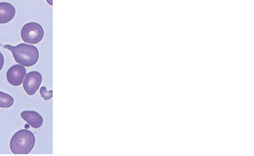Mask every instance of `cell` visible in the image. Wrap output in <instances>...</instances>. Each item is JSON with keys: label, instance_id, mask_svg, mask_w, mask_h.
Here are the masks:
<instances>
[{"label": "cell", "instance_id": "obj_1", "mask_svg": "<svg viewBox=\"0 0 254 156\" xmlns=\"http://www.w3.org/2000/svg\"><path fill=\"white\" fill-rule=\"evenodd\" d=\"M2 46L11 52L16 62L25 66H31L36 64L38 60L39 52L34 46L21 43L16 46L9 45Z\"/></svg>", "mask_w": 254, "mask_h": 156}, {"label": "cell", "instance_id": "obj_2", "mask_svg": "<svg viewBox=\"0 0 254 156\" xmlns=\"http://www.w3.org/2000/svg\"><path fill=\"white\" fill-rule=\"evenodd\" d=\"M35 143L33 133L27 129H21L16 132L10 141L11 152L16 155H26L33 149Z\"/></svg>", "mask_w": 254, "mask_h": 156}, {"label": "cell", "instance_id": "obj_3", "mask_svg": "<svg viewBox=\"0 0 254 156\" xmlns=\"http://www.w3.org/2000/svg\"><path fill=\"white\" fill-rule=\"evenodd\" d=\"M44 35L42 27L36 22H29L25 24L21 30L22 40L30 44H36L40 42Z\"/></svg>", "mask_w": 254, "mask_h": 156}, {"label": "cell", "instance_id": "obj_4", "mask_svg": "<svg viewBox=\"0 0 254 156\" xmlns=\"http://www.w3.org/2000/svg\"><path fill=\"white\" fill-rule=\"evenodd\" d=\"M42 80V77L39 72L34 71L28 73L23 84L26 93L30 96L34 95L38 90Z\"/></svg>", "mask_w": 254, "mask_h": 156}, {"label": "cell", "instance_id": "obj_5", "mask_svg": "<svg viewBox=\"0 0 254 156\" xmlns=\"http://www.w3.org/2000/svg\"><path fill=\"white\" fill-rule=\"evenodd\" d=\"M26 73V69L23 66L20 64L14 65L7 71V80L12 85L19 86L22 83Z\"/></svg>", "mask_w": 254, "mask_h": 156}, {"label": "cell", "instance_id": "obj_6", "mask_svg": "<svg viewBox=\"0 0 254 156\" xmlns=\"http://www.w3.org/2000/svg\"><path fill=\"white\" fill-rule=\"evenodd\" d=\"M21 117L34 128L41 126L43 119L41 115L35 111H24L21 113Z\"/></svg>", "mask_w": 254, "mask_h": 156}, {"label": "cell", "instance_id": "obj_7", "mask_svg": "<svg viewBox=\"0 0 254 156\" xmlns=\"http://www.w3.org/2000/svg\"><path fill=\"white\" fill-rule=\"evenodd\" d=\"M15 9L14 6L8 2H0V23H6L14 16Z\"/></svg>", "mask_w": 254, "mask_h": 156}, {"label": "cell", "instance_id": "obj_8", "mask_svg": "<svg viewBox=\"0 0 254 156\" xmlns=\"http://www.w3.org/2000/svg\"><path fill=\"white\" fill-rule=\"evenodd\" d=\"M13 102V99L10 95L0 91V107H9L12 105Z\"/></svg>", "mask_w": 254, "mask_h": 156}, {"label": "cell", "instance_id": "obj_9", "mask_svg": "<svg viewBox=\"0 0 254 156\" xmlns=\"http://www.w3.org/2000/svg\"><path fill=\"white\" fill-rule=\"evenodd\" d=\"M40 93L41 97L45 100H49L53 97V91H48L46 87L43 86L40 88Z\"/></svg>", "mask_w": 254, "mask_h": 156}, {"label": "cell", "instance_id": "obj_10", "mask_svg": "<svg viewBox=\"0 0 254 156\" xmlns=\"http://www.w3.org/2000/svg\"><path fill=\"white\" fill-rule=\"evenodd\" d=\"M4 64V57L2 54L0 52V71L2 69Z\"/></svg>", "mask_w": 254, "mask_h": 156}, {"label": "cell", "instance_id": "obj_11", "mask_svg": "<svg viewBox=\"0 0 254 156\" xmlns=\"http://www.w3.org/2000/svg\"><path fill=\"white\" fill-rule=\"evenodd\" d=\"M47 2L50 5H53V0H46Z\"/></svg>", "mask_w": 254, "mask_h": 156}]
</instances>
